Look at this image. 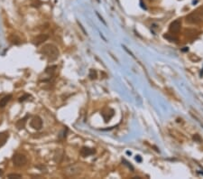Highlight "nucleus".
<instances>
[{
    "label": "nucleus",
    "instance_id": "f257e3e1",
    "mask_svg": "<svg viewBox=\"0 0 203 179\" xmlns=\"http://www.w3.org/2000/svg\"><path fill=\"white\" fill-rule=\"evenodd\" d=\"M42 54H44L45 56H47L50 59H56L59 55V51L58 49L55 47L53 44H46L44 45L42 49Z\"/></svg>",
    "mask_w": 203,
    "mask_h": 179
},
{
    "label": "nucleus",
    "instance_id": "f03ea898",
    "mask_svg": "<svg viewBox=\"0 0 203 179\" xmlns=\"http://www.w3.org/2000/svg\"><path fill=\"white\" fill-rule=\"evenodd\" d=\"M26 162H27V158L25 155L16 154L13 158V163L15 166H23L26 164Z\"/></svg>",
    "mask_w": 203,
    "mask_h": 179
},
{
    "label": "nucleus",
    "instance_id": "7ed1b4c3",
    "mask_svg": "<svg viewBox=\"0 0 203 179\" xmlns=\"http://www.w3.org/2000/svg\"><path fill=\"white\" fill-rule=\"evenodd\" d=\"M30 126L35 129H40L43 127V120L40 117H35L30 122Z\"/></svg>",
    "mask_w": 203,
    "mask_h": 179
},
{
    "label": "nucleus",
    "instance_id": "20e7f679",
    "mask_svg": "<svg viewBox=\"0 0 203 179\" xmlns=\"http://www.w3.org/2000/svg\"><path fill=\"white\" fill-rule=\"evenodd\" d=\"M65 173L67 175L69 176H74V175H77L80 173V167L78 166H70L68 167V168L65 170Z\"/></svg>",
    "mask_w": 203,
    "mask_h": 179
},
{
    "label": "nucleus",
    "instance_id": "39448f33",
    "mask_svg": "<svg viewBox=\"0 0 203 179\" xmlns=\"http://www.w3.org/2000/svg\"><path fill=\"white\" fill-rule=\"evenodd\" d=\"M47 38H48V36H46V34H40V36H38L37 37H35V39H33V43H35V44L38 45V44L43 43Z\"/></svg>",
    "mask_w": 203,
    "mask_h": 179
},
{
    "label": "nucleus",
    "instance_id": "423d86ee",
    "mask_svg": "<svg viewBox=\"0 0 203 179\" xmlns=\"http://www.w3.org/2000/svg\"><path fill=\"white\" fill-rule=\"evenodd\" d=\"M11 98H12V95H7V96H5L4 98H2V99L0 100V107L1 108L5 107V105L7 104V102L11 100Z\"/></svg>",
    "mask_w": 203,
    "mask_h": 179
},
{
    "label": "nucleus",
    "instance_id": "0eeeda50",
    "mask_svg": "<svg viewBox=\"0 0 203 179\" xmlns=\"http://www.w3.org/2000/svg\"><path fill=\"white\" fill-rule=\"evenodd\" d=\"M7 137H8V134L0 133V147H2L3 145H5V142H7Z\"/></svg>",
    "mask_w": 203,
    "mask_h": 179
},
{
    "label": "nucleus",
    "instance_id": "6e6552de",
    "mask_svg": "<svg viewBox=\"0 0 203 179\" xmlns=\"http://www.w3.org/2000/svg\"><path fill=\"white\" fill-rule=\"evenodd\" d=\"M94 151L93 150H89V148H86V147H83L81 149V154L83 156H89V155H91Z\"/></svg>",
    "mask_w": 203,
    "mask_h": 179
},
{
    "label": "nucleus",
    "instance_id": "1a4fd4ad",
    "mask_svg": "<svg viewBox=\"0 0 203 179\" xmlns=\"http://www.w3.org/2000/svg\"><path fill=\"white\" fill-rule=\"evenodd\" d=\"M25 119H20L17 123H16V127H17L18 129H23L25 127Z\"/></svg>",
    "mask_w": 203,
    "mask_h": 179
},
{
    "label": "nucleus",
    "instance_id": "9d476101",
    "mask_svg": "<svg viewBox=\"0 0 203 179\" xmlns=\"http://www.w3.org/2000/svg\"><path fill=\"white\" fill-rule=\"evenodd\" d=\"M9 178H21V175H17V174H10L8 175Z\"/></svg>",
    "mask_w": 203,
    "mask_h": 179
},
{
    "label": "nucleus",
    "instance_id": "9b49d317",
    "mask_svg": "<svg viewBox=\"0 0 203 179\" xmlns=\"http://www.w3.org/2000/svg\"><path fill=\"white\" fill-rule=\"evenodd\" d=\"M28 97H29V95H25V96L21 97L19 101H25V98H28Z\"/></svg>",
    "mask_w": 203,
    "mask_h": 179
}]
</instances>
